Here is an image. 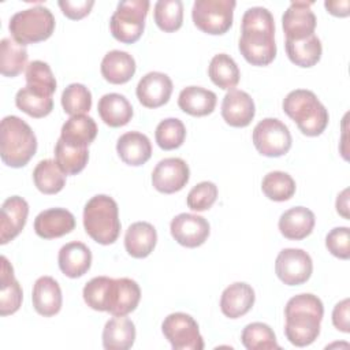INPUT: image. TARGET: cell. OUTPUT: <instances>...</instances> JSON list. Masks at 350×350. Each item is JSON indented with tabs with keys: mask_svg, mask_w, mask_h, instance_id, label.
I'll return each instance as SVG.
<instances>
[{
	"mask_svg": "<svg viewBox=\"0 0 350 350\" xmlns=\"http://www.w3.org/2000/svg\"><path fill=\"white\" fill-rule=\"evenodd\" d=\"M238 48L253 66H268L275 59V21L269 10L252 7L245 11Z\"/></svg>",
	"mask_w": 350,
	"mask_h": 350,
	"instance_id": "1",
	"label": "cell"
},
{
	"mask_svg": "<svg viewBox=\"0 0 350 350\" xmlns=\"http://www.w3.org/2000/svg\"><path fill=\"white\" fill-rule=\"evenodd\" d=\"M323 314L324 306L317 295L304 293L291 297L284 308L287 340L297 347L312 345L320 335Z\"/></svg>",
	"mask_w": 350,
	"mask_h": 350,
	"instance_id": "2",
	"label": "cell"
},
{
	"mask_svg": "<svg viewBox=\"0 0 350 350\" xmlns=\"http://www.w3.org/2000/svg\"><path fill=\"white\" fill-rule=\"evenodd\" d=\"M37 152V138L31 127L15 115L3 118L0 124V156L5 165L21 168Z\"/></svg>",
	"mask_w": 350,
	"mask_h": 350,
	"instance_id": "3",
	"label": "cell"
},
{
	"mask_svg": "<svg viewBox=\"0 0 350 350\" xmlns=\"http://www.w3.org/2000/svg\"><path fill=\"white\" fill-rule=\"evenodd\" d=\"M283 111L297 123L299 131L308 137L320 135L329 120L327 108L308 89L291 90L283 100Z\"/></svg>",
	"mask_w": 350,
	"mask_h": 350,
	"instance_id": "4",
	"label": "cell"
},
{
	"mask_svg": "<svg viewBox=\"0 0 350 350\" xmlns=\"http://www.w3.org/2000/svg\"><path fill=\"white\" fill-rule=\"evenodd\" d=\"M83 227L86 234L97 243H113L120 234L116 201L107 194L92 197L83 208Z\"/></svg>",
	"mask_w": 350,
	"mask_h": 350,
	"instance_id": "5",
	"label": "cell"
},
{
	"mask_svg": "<svg viewBox=\"0 0 350 350\" xmlns=\"http://www.w3.org/2000/svg\"><path fill=\"white\" fill-rule=\"evenodd\" d=\"M8 30L12 38L23 45L45 41L55 30V16L49 8L34 5L14 14Z\"/></svg>",
	"mask_w": 350,
	"mask_h": 350,
	"instance_id": "6",
	"label": "cell"
},
{
	"mask_svg": "<svg viewBox=\"0 0 350 350\" xmlns=\"http://www.w3.org/2000/svg\"><path fill=\"white\" fill-rule=\"evenodd\" d=\"M148 11V0L120 1L109 19V29L113 38L123 44L138 41L145 29Z\"/></svg>",
	"mask_w": 350,
	"mask_h": 350,
	"instance_id": "7",
	"label": "cell"
},
{
	"mask_svg": "<svg viewBox=\"0 0 350 350\" xmlns=\"http://www.w3.org/2000/svg\"><path fill=\"white\" fill-rule=\"evenodd\" d=\"M234 0H196L191 10L194 25L206 34H224L232 26Z\"/></svg>",
	"mask_w": 350,
	"mask_h": 350,
	"instance_id": "8",
	"label": "cell"
},
{
	"mask_svg": "<svg viewBox=\"0 0 350 350\" xmlns=\"http://www.w3.org/2000/svg\"><path fill=\"white\" fill-rule=\"evenodd\" d=\"M253 144L257 152L267 157H279L291 148L288 127L276 118H265L253 129Z\"/></svg>",
	"mask_w": 350,
	"mask_h": 350,
	"instance_id": "9",
	"label": "cell"
},
{
	"mask_svg": "<svg viewBox=\"0 0 350 350\" xmlns=\"http://www.w3.org/2000/svg\"><path fill=\"white\" fill-rule=\"evenodd\" d=\"M161 331L174 350H202L204 339L197 321L187 313L175 312L168 314Z\"/></svg>",
	"mask_w": 350,
	"mask_h": 350,
	"instance_id": "10",
	"label": "cell"
},
{
	"mask_svg": "<svg viewBox=\"0 0 350 350\" xmlns=\"http://www.w3.org/2000/svg\"><path fill=\"white\" fill-rule=\"evenodd\" d=\"M312 271L313 261L302 249H283L279 252L275 261V272L278 278L287 286H298L308 282Z\"/></svg>",
	"mask_w": 350,
	"mask_h": 350,
	"instance_id": "11",
	"label": "cell"
},
{
	"mask_svg": "<svg viewBox=\"0 0 350 350\" xmlns=\"http://www.w3.org/2000/svg\"><path fill=\"white\" fill-rule=\"evenodd\" d=\"M190 178L189 165L183 159L167 157L160 160L152 172L153 187L164 194L182 190Z\"/></svg>",
	"mask_w": 350,
	"mask_h": 350,
	"instance_id": "12",
	"label": "cell"
},
{
	"mask_svg": "<svg viewBox=\"0 0 350 350\" xmlns=\"http://www.w3.org/2000/svg\"><path fill=\"white\" fill-rule=\"evenodd\" d=\"M139 299L141 288L135 280L130 278L111 279L105 299V312L112 316H127L135 310Z\"/></svg>",
	"mask_w": 350,
	"mask_h": 350,
	"instance_id": "13",
	"label": "cell"
},
{
	"mask_svg": "<svg viewBox=\"0 0 350 350\" xmlns=\"http://www.w3.org/2000/svg\"><path fill=\"white\" fill-rule=\"evenodd\" d=\"M172 238L185 247H198L209 237L211 227L205 217L194 213H179L170 224Z\"/></svg>",
	"mask_w": 350,
	"mask_h": 350,
	"instance_id": "14",
	"label": "cell"
},
{
	"mask_svg": "<svg viewBox=\"0 0 350 350\" xmlns=\"http://www.w3.org/2000/svg\"><path fill=\"white\" fill-rule=\"evenodd\" d=\"M312 1H293L282 16V26L286 40H302L314 34L316 15L312 11Z\"/></svg>",
	"mask_w": 350,
	"mask_h": 350,
	"instance_id": "15",
	"label": "cell"
},
{
	"mask_svg": "<svg viewBox=\"0 0 350 350\" xmlns=\"http://www.w3.org/2000/svg\"><path fill=\"white\" fill-rule=\"evenodd\" d=\"M171 78L160 71L145 74L137 85V98L146 108H159L168 103L172 94Z\"/></svg>",
	"mask_w": 350,
	"mask_h": 350,
	"instance_id": "16",
	"label": "cell"
},
{
	"mask_svg": "<svg viewBox=\"0 0 350 350\" xmlns=\"http://www.w3.org/2000/svg\"><path fill=\"white\" fill-rule=\"evenodd\" d=\"M29 215V204L19 196L8 197L0 208V243L5 245L23 230Z\"/></svg>",
	"mask_w": 350,
	"mask_h": 350,
	"instance_id": "17",
	"label": "cell"
},
{
	"mask_svg": "<svg viewBox=\"0 0 350 350\" xmlns=\"http://www.w3.org/2000/svg\"><path fill=\"white\" fill-rule=\"evenodd\" d=\"M256 113L253 98L243 90L231 89L226 93L221 103V116L232 127H246Z\"/></svg>",
	"mask_w": 350,
	"mask_h": 350,
	"instance_id": "18",
	"label": "cell"
},
{
	"mask_svg": "<svg viewBox=\"0 0 350 350\" xmlns=\"http://www.w3.org/2000/svg\"><path fill=\"white\" fill-rule=\"evenodd\" d=\"M75 228L74 215L64 208H49L34 219V231L40 238L53 239L70 234Z\"/></svg>",
	"mask_w": 350,
	"mask_h": 350,
	"instance_id": "19",
	"label": "cell"
},
{
	"mask_svg": "<svg viewBox=\"0 0 350 350\" xmlns=\"http://www.w3.org/2000/svg\"><path fill=\"white\" fill-rule=\"evenodd\" d=\"M36 312L44 317H52L62 309V290L52 276H41L36 280L31 293Z\"/></svg>",
	"mask_w": 350,
	"mask_h": 350,
	"instance_id": "20",
	"label": "cell"
},
{
	"mask_svg": "<svg viewBox=\"0 0 350 350\" xmlns=\"http://www.w3.org/2000/svg\"><path fill=\"white\" fill-rule=\"evenodd\" d=\"M254 290L245 282H235L224 288L220 297V309L226 317L238 319L254 305Z\"/></svg>",
	"mask_w": 350,
	"mask_h": 350,
	"instance_id": "21",
	"label": "cell"
},
{
	"mask_svg": "<svg viewBox=\"0 0 350 350\" xmlns=\"http://www.w3.org/2000/svg\"><path fill=\"white\" fill-rule=\"evenodd\" d=\"M57 261L60 271L66 276L71 279L81 278L92 265V252L82 242H68L60 247Z\"/></svg>",
	"mask_w": 350,
	"mask_h": 350,
	"instance_id": "22",
	"label": "cell"
},
{
	"mask_svg": "<svg viewBox=\"0 0 350 350\" xmlns=\"http://www.w3.org/2000/svg\"><path fill=\"white\" fill-rule=\"evenodd\" d=\"M316 223L314 213L305 206H294L284 211L279 217L280 234L291 241H301L310 235Z\"/></svg>",
	"mask_w": 350,
	"mask_h": 350,
	"instance_id": "23",
	"label": "cell"
},
{
	"mask_svg": "<svg viewBox=\"0 0 350 350\" xmlns=\"http://www.w3.org/2000/svg\"><path fill=\"white\" fill-rule=\"evenodd\" d=\"M116 152L123 163L138 167L150 159L152 144L145 134L139 131H127L119 137Z\"/></svg>",
	"mask_w": 350,
	"mask_h": 350,
	"instance_id": "24",
	"label": "cell"
},
{
	"mask_svg": "<svg viewBox=\"0 0 350 350\" xmlns=\"http://www.w3.org/2000/svg\"><path fill=\"white\" fill-rule=\"evenodd\" d=\"M135 60L124 51L113 49L105 53L101 60V75L105 81L113 85H122L129 82L135 74Z\"/></svg>",
	"mask_w": 350,
	"mask_h": 350,
	"instance_id": "25",
	"label": "cell"
},
{
	"mask_svg": "<svg viewBox=\"0 0 350 350\" xmlns=\"http://www.w3.org/2000/svg\"><path fill=\"white\" fill-rule=\"evenodd\" d=\"M157 242L156 228L148 221H135L126 230L124 247L134 258L148 257Z\"/></svg>",
	"mask_w": 350,
	"mask_h": 350,
	"instance_id": "26",
	"label": "cell"
},
{
	"mask_svg": "<svg viewBox=\"0 0 350 350\" xmlns=\"http://www.w3.org/2000/svg\"><path fill=\"white\" fill-rule=\"evenodd\" d=\"M97 135V124L88 115L70 116L62 126L60 138L70 146L88 148Z\"/></svg>",
	"mask_w": 350,
	"mask_h": 350,
	"instance_id": "27",
	"label": "cell"
},
{
	"mask_svg": "<svg viewBox=\"0 0 350 350\" xmlns=\"http://www.w3.org/2000/svg\"><path fill=\"white\" fill-rule=\"evenodd\" d=\"M135 325L124 316L108 320L103 329V346L107 350H127L134 345Z\"/></svg>",
	"mask_w": 350,
	"mask_h": 350,
	"instance_id": "28",
	"label": "cell"
},
{
	"mask_svg": "<svg viewBox=\"0 0 350 350\" xmlns=\"http://www.w3.org/2000/svg\"><path fill=\"white\" fill-rule=\"evenodd\" d=\"M101 120L109 127H120L127 124L133 118V107L130 101L119 93L104 94L97 104Z\"/></svg>",
	"mask_w": 350,
	"mask_h": 350,
	"instance_id": "29",
	"label": "cell"
},
{
	"mask_svg": "<svg viewBox=\"0 0 350 350\" xmlns=\"http://www.w3.org/2000/svg\"><path fill=\"white\" fill-rule=\"evenodd\" d=\"M23 291L15 279L14 268L5 256H1V279H0V314L8 316L15 313L22 305Z\"/></svg>",
	"mask_w": 350,
	"mask_h": 350,
	"instance_id": "30",
	"label": "cell"
},
{
	"mask_svg": "<svg viewBox=\"0 0 350 350\" xmlns=\"http://www.w3.org/2000/svg\"><path fill=\"white\" fill-rule=\"evenodd\" d=\"M217 103L216 94L201 86H187L178 97L179 108L191 116H206L213 112Z\"/></svg>",
	"mask_w": 350,
	"mask_h": 350,
	"instance_id": "31",
	"label": "cell"
},
{
	"mask_svg": "<svg viewBox=\"0 0 350 350\" xmlns=\"http://www.w3.org/2000/svg\"><path fill=\"white\" fill-rule=\"evenodd\" d=\"M288 59L298 67L309 68L319 63L323 52L321 41L316 34L302 40H286L284 42Z\"/></svg>",
	"mask_w": 350,
	"mask_h": 350,
	"instance_id": "32",
	"label": "cell"
},
{
	"mask_svg": "<svg viewBox=\"0 0 350 350\" xmlns=\"http://www.w3.org/2000/svg\"><path fill=\"white\" fill-rule=\"evenodd\" d=\"M26 45L14 38H3L0 42V71L4 77L14 78L27 67Z\"/></svg>",
	"mask_w": 350,
	"mask_h": 350,
	"instance_id": "33",
	"label": "cell"
},
{
	"mask_svg": "<svg viewBox=\"0 0 350 350\" xmlns=\"http://www.w3.org/2000/svg\"><path fill=\"white\" fill-rule=\"evenodd\" d=\"M66 174L62 171L56 160H41L33 170V180L36 187L44 194H56L66 185Z\"/></svg>",
	"mask_w": 350,
	"mask_h": 350,
	"instance_id": "34",
	"label": "cell"
},
{
	"mask_svg": "<svg viewBox=\"0 0 350 350\" xmlns=\"http://www.w3.org/2000/svg\"><path fill=\"white\" fill-rule=\"evenodd\" d=\"M208 75L217 88L224 90L234 89L241 77L235 60L227 53H217L212 57L208 67Z\"/></svg>",
	"mask_w": 350,
	"mask_h": 350,
	"instance_id": "35",
	"label": "cell"
},
{
	"mask_svg": "<svg viewBox=\"0 0 350 350\" xmlns=\"http://www.w3.org/2000/svg\"><path fill=\"white\" fill-rule=\"evenodd\" d=\"M26 86L36 94L52 97L56 90V79L48 63L33 60L26 67Z\"/></svg>",
	"mask_w": 350,
	"mask_h": 350,
	"instance_id": "36",
	"label": "cell"
},
{
	"mask_svg": "<svg viewBox=\"0 0 350 350\" xmlns=\"http://www.w3.org/2000/svg\"><path fill=\"white\" fill-rule=\"evenodd\" d=\"M55 160L66 175L79 174L88 164V148H75L67 145L62 138L55 145Z\"/></svg>",
	"mask_w": 350,
	"mask_h": 350,
	"instance_id": "37",
	"label": "cell"
},
{
	"mask_svg": "<svg viewBox=\"0 0 350 350\" xmlns=\"http://www.w3.org/2000/svg\"><path fill=\"white\" fill-rule=\"evenodd\" d=\"M261 190L272 201H287L295 193V180L287 172L271 171L262 178Z\"/></svg>",
	"mask_w": 350,
	"mask_h": 350,
	"instance_id": "38",
	"label": "cell"
},
{
	"mask_svg": "<svg viewBox=\"0 0 350 350\" xmlns=\"http://www.w3.org/2000/svg\"><path fill=\"white\" fill-rule=\"evenodd\" d=\"M241 340L247 350L280 349L272 328L268 324L260 321L247 324L241 334Z\"/></svg>",
	"mask_w": 350,
	"mask_h": 350,
	"instance_id": "39",
	"label": "cell"
},
{
	"mask_svg": "<svg viewBox=\"0 0 350 350\" xmlns=\"http://www.w3.org/2000/svg\"><path fill=\"white\" fill-rule=\"evenodd\" d=\"M153 16L160 30L176 31L183 23V3L180 0H159L154 4Z\"/></svg>",
	"mask_w": 350,
	"mask_h": 350,
	"instance_id": "40",
	"label": "cell"
},
{
	"mask_svg": "<svg viewBox=\"0 0 350 350\" xmlns=\"http://www.w3.org/2000/svg\"><path fill=\"white\" fill-rule=\"evenodd\" d=\"M16 107L31 118H44L53 109V98L36 94L27 86L19 89L15 96Z\"/></svg>",
	"mask_w": 350,
	"mask_h": 350,
	"instance_id": "41",
	"label": "cell"
},
{
	"mask_svg": "<svg viewBox=\"0 0 350 350\" xmlns=\"http://www.w3.org/2000/svg\"><path fill=\"white\" fill-rule=\"evenodd\" d=\"M154 138L161 149H176L183 144L186 138V127L182 120L176 118H167L157 124Z\"/></svg>",
	"mask_w": 350,
	"mask_h": 350,
	"instance_id": "42",
	"label": "cell"
},
{
	"mask_svg": "<svg viewBox=\"0 0 350 350\" xmlns=\"http://www.w3.org/2000/svg\"><path fill=\"white\" fill-rule=\"evenodd\" d=\"M62 105L71 116L85 115L92 108V93L82 83H70L62 93Z\"/></svg>",
	"mask_w": 350,
	"mask_h": 350,
	"instance_id": "43",
	"label": "cell"
},
{
	"mask_svg": "<svg viewBox=\"0 0 350 350\" xmlns=\"http://www.w3.org/2000/svg\"><path fill=\"white\" fill-rule=\"evenodd\" d=\"M217 198V186L213 182L204 180L197 183L187 194L186 204L191 211L202 212L209 209Z\"/></svg>",
	"mask_w": 350,
	"mask_h": 350,
	"instance_id": "44",
	"label": "cell"
},
{
	"mask_svg": "<svg viewBox=\"0 0 350 350\" xmlns=\"http://www.w3.org/2000/svg\"><path fill=\"white\" fill-rule=\"evenodd\" d=\"M111 279L112 278L108 276H96L85 284L82 295L89 308L98 312H105V299Z\"/></svg>",
	"mask_w": 350,
	"mask_h": 350,
	"instance_id": "45",
	"label": "cell"
},
{
	"mask_svg": "<svg viewBox=\"0 0 350 350\" xmlns=\"http://www.w3.org/2000/svg\"><path fill=\"white\" fill-rule=\"evenodd\" d=\"M325 247L328 252L342 260L350 257V228L335 227L325 237Z\"/></svg>",
	"mask_w": 350,
	"mask_h": 350,
	"instance_id": "46",
	"label": "cell"
},
{
	"mask_svg": "<svg viewBox=\"0 0 350 350\" xmlns=\"http://www.w3.org/2000/svg\"><path fill=\"white\" fill-rule=\"evenodd\" d=\"M59 7L62 10V12L74 21L82 19L83 16H86L90 10L94 5L93 0H77V1H71V0H60Z\"/></svg>",
	"mask_w": 350,
	"mask_h": 350,
	"instance_id": "47",
	"label": "cell"
},
{
	"mask_svg": "<svg viewBox=\"0 0 350 350\" xmlns=\"http://www.w3.org/2000/svg\"><path fill=\"white\" fill-rule=\"evenodd\" d=\"M349 298L342 299L338 302L332 310V324L336 329L349 334L350 332V323H349Z\"/></svg>",
	"mask_w": 350,
	"mask_h": 350,
	"instance_id": "48",
	"label": "cell"
},
{
	"mask_svg": "<svg viewBox=\"0 0 350 350\" xmlns=\"http://www.w3.org/2000/svg\"><path fill=\"white\" fill-rule=\"evenodd\" d=\"M327 11L335 16H347L350 14V1L349 0H327L324 3Z\"/></svg>",
	"mask_w": 350,
	"mask_h": 350,
	"instance_id": "49",
	"label": "cell"
},
{
	"mask_svg": "<svg viewBox=\"0 0 350 350\" xmlns=\"http://www.w3.org/2000/svg\"><path fill=\"white\" fill-rule=\"evenodd\" d=\"M336 211L345 219H349V189H345L336 198Z\"/></svg>",
	"mask_w": 350,
	"mask_h": 350,
	"instance_id": "50",
	"label": "cell"
}]
</instances>
